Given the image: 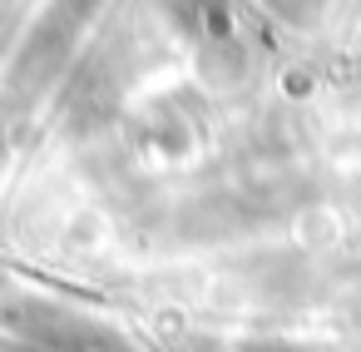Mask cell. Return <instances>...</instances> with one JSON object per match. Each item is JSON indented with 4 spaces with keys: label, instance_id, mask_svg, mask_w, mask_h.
Returning a JSON list of instances; mask_svg holds the SVG:
<instances>
[{
    "label": "cell",
    "instance_id": "6da1fadb",
    "mask_svg": "<svg viewBox=\"0 0 361 352\" xmlns=\"http://www.w3.org/2000/svg\"><path fill=\"white\" fill-rule=\"evenodd\" d=\"M238 352H302V347H292V342H272V337H267V342H243Z\"/></svg>",
    "mask_w": 361,
    "mask_h": 352
}]
</instances>
